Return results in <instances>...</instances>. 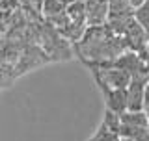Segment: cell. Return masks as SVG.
<instances>
[{
	"instance_id": "obj_1",
	"label": "cell",
	"mask_w": 149,
	"mask_h": 141,
	"mask_svg": "<svg viewBox=\"0 0 149 141\" xmlns=\"http://www.w3.org/2000/svg\"><path fill=\"white\" fill-rule=\"evenodd\" d=\"M78 58L90 67H106L123 52H127V41L116 35L108 26H88L86 34L74 45Z\"/></svg>"
},
{
	"instance_id": "obj_2",
	"label": "cell",
	"mask_w": 149,
	"mask_h": 141,
	"mask_svg": "<svg viewBox=\"0 0 149 141\" xmlns=\"http://www.w3.org/2000/svg\"><path fill=\"white\" fill-rule=\"evenodd\" d=\"M99 87H110V89H127L132 74L123 69L116 67H91Z\"/></svg>"
},
{
	"instance_id": "obj_3",
	"label": "cell",
	"mask_w": 149,
	"mask_h": 141,
	"mask_svg": "<svg viewBox=\"0 0 149 141\" xmlns=\"http://www.w3.org/2000/svg\"><path fill=\"white\" fill-rule=\"evenodd\" d=\"M149 80V73H140L134 74L127 87V111H143V89Z\"/></svg>"
},
{
	"instance_id": "obj_4",
	"label": "cell",
	"mask_w": 149,
	"mask_h": 141,
	"mask_svg": "<svg viewBox=\"0 0 149 141\" xmlns=\"http://www.w3.org/2000/svg\"><path fill=\"white\" fill-rule=\"evenodd\" d=\"M108 0H86L88 26H104L108 22Z\"/></svg>"
},
{
	"instance_id": "obj_5",
	"label": "cell",
	"mask_w": 149,
	"mask_h": 141,
	"mask_svg": "<svg viewBox=\"0 0 149 141\" xmlns=\"http://www.w3.org/2000/svg\"><path fill=\"white\" fill-rule=\"evenodd\" d=\"M101 91H102L104 100H106V110H112L119 115L127 111V89L101 87Z\"/></svg>"
},
{
	"instance_id": "obj_6",
	"label": "cell",
	"mask_w": 149,
	"mask_h": 141,
	"mask_svg": "<svg viewBox=\"0 0 149 141\" xmlns=\"http://www.w3.org/2000/svg\"><path fill=\"white\" fill-rule=\"evenodd\" d=\"M108 11H110L108 19H116V17H129V15H132L134 9H132L129 0H108Z\"/></svg>"
},
{
	"instance_id": "obj_7",
	"label": "cell",
	"mask_w": 149,
	"mask_h": 141,
	"mask_svg": "<svg viewBox=\"0 0 149 141\" xmlns=\"http://www.w3.org/2000/svg\"><path fill=\"white\" fill-rule=\"evenodd\" d=\"M67 15H69V21L73 22H86V0H74L73 4L67 6Z\"/></svg>"
},
{
	"instance_id": "obj_8",
	"label": "cell",
	"mask_w": 149,
	"mask_h": 141,
	"mask_svg": "<svg viewBox=\"0 0 149 141\" xmlns=\"http://www.w3.org/2000/svg\"><path fill=\"white\" fill-rule=\"evenodd\" d=\"M21 11V2L19 0H2L0 2V21L9 22L15 13Z\"/></svg>"
},
{
	"instance_id": "obj_9",
	"label": "cell",
	"mask_w": 149,
	"mask_h": 141,
	"mask_svg": "<svg viewBox=\"0 0 149 141\" xmlns=\"http://www.w3.org/2000/svg\"><path fill=\"white\" fill-rule=\"evenodd\" d=\"M63 11H67V6L62 0H43V19H50Z\"/></svg>"
},
{
	"instance_id": "obj_10",
	"label": "cell",
	"mask_w": 149,
	"mask_h": 141,
	"mask_svg": "<svg viewBox=\"0 0 149 141\" xmlns=\"http://www.w3.org/2000/svg\"><path fill=\"white\" fill-rule=\"evenodd\" d=\"M132 15H134V19H136L138 24L143 28V32L147 34V37H149V0L146 4H142L140 8L134 9Z\"/></svg>"
},
{
	"instance_id": "obj_11",
	"label": "cell",
	"mask_w": 149,
	"mask_h": 141,
	"mask_svg": "<svg viewBox=\"0 0 149 141\" xmlns=\"http://www.w3.org/2000/svg\"><path fill=\"white\" fill-rule=\"evenodd\" d=\"M102 126H106V128L112 130V132L119 134V130H121V115L116 113V111H112V110H106L104 119H102Z\"/></svg>"
},
{
	"instance_id": "obj_12",
	"label": "cell",
	"mask_w": 149,
	"mask_h": 141,
	"mask_svg": "<svg viewBox=\"0 0 149 141\" xmlns=\"http://www.w3.org/2000/svg\"><path fill=\"white\" fill-rule=\"evenodd\" d=\"M143 104H146V110H149V80L146 84V89H143Z\"/></svg>"
},
{
	"instance_id": "obj_13",
	"label": "cell",
	"mask_w": 149,
	"mask_h": 141,
	"mask_svg": "<svg viewBox=\"0 0 149 141\" xmlns=\"http://www.w3.org/2000/svg\"><path fill=\"white\" fill-rule=\"evenodd\" d=\"M129 2H130V6H132V9H136V8L142 6V4H146L147 0H129Z\"/></svg>"
},
{
	"instance_id": "obj_14",
	"label": "cell",
	"mask_w": 149,
	"mask_h": 141,
	"mask_svg": "<svg viewBox=\"0 0 149 141\" xmlns=\"http://www.w3.org/2000/svg\"><path fill=\"white\" fill-rule=\"evenodd\" d=\"M62 2L65 4V6H69V4H73V2H74V0H62Z\"/></svg>"
},
{
	"instance_id": "obj_15",
	"label": "cell",
	"mask_w": 149,
	"mask_h": 141,
	"mask_svg": "<svg viewBox=\"0 0 149 141\" xmlns=\"http://www.w3.org/2000/svg\"><path fill=\"white\" fill-rule=\"evenodd\" d=\"M146 111H147V115H149V110H146Z\"/></svg>"
},
{
	"instance_id": "obj_16",
	"label": "cell",
	"mask_w": 149,
	"mask_h": 141,
	"mask_svg": "<svg viewBox=\"0 0 149 141\" xmlns=\"http://www.w3.org/2000/svg\"><path fill=\"white\" fill-rule=\"evenodd\" d=\"M0 2H2V0H0Z\"/></svg>"
}]
</instances>
